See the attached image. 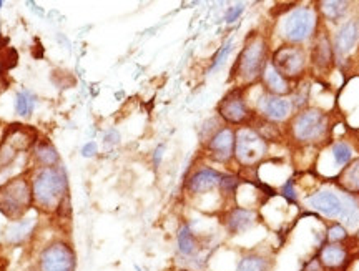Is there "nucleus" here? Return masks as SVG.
Segmentation results:
<instances>
[{
  "label": "nucleus",
  "mask_w": 359,
  "mask_h": 271,
  "mask_svg": "<svg viewBox=\"0 0 359 271\" xmlns=\"http://www.w3.org/2000/svg\"><path fill=\"white\" fill-rule=\"evenodd\" d=\"M269 63V44L268 39L258 32H251L245 40L243 48L238 55L235 67L231 70V80L236 79L241 87L248 88L250 85L259 82L264 69Z\"/></svg>",
  "instance_id": "nucleus-1"
},
{
  "label": "nucleus",
  "mask_w": 359,
  "mask_h": 271,
  "mask_svg": "<svg viewBox=\"0 0 359 271\" xmlns=\"http://www.w3.org/2000/svg\"><path fill=\"white\" fill-rule=\"evenodd\" d=\"M34 205L43 213H53L69 197V182L62 166H43L32 178Z\"/></svg>",
  "instance_id": "nucleus-2"
},
{
  "label": "nucleus",
  "mask_w": 359,
  "mask_h": 271,
  "mask_svg": "<svg viewBox=\"0 0 359 271\" xmlns=\"http://www.w3.org/2000/svg\"><path fill=\"white\" fill-rule=\"evenodd\" d=\"M330 133V117L316 107H306L288 121V135L299 145H316Z\"/></svg>",
  "instance_id": "nucleus-3"
},
{
  "label": "nucleus",
  "mask_w": 359,
  "mask_h": 271,
  "mask_svg": "<svg viewBox=\"0 0 359 271\" xmlns=\"http://www.w3.org/2000/svg\"><path fill=\"white\" fill-rule=\"evenodd\" d=\"M34 206L32 182L19 175L0 185V213L11 221L24 220L27 211Z\"/></svg>",
  "instance_id": "nucleus-4"
},
{
  "label": "nucleus",
  "mask_w": 359,
  "mask_h": 271,
  "mask_svg": "<svg viewBox=\"0 0 359 271\" xmlns=\"http://www.w3.org/2000/svg\"><path fill=\"white\" fill-rule=\"evenodd\" d=\"M275 69L280 74L288 79L291 84L302 82L303 79H306V69H308V53L304 51L302 45H291V44H283L273 52L271 58H269Z\"/></svg>",
  "instance_id": "nucleus-5"
},
{
  "label": "nucleus",
  "mask_w": 359,
  "mask_h": 271,
  "mask_svg": "<svg viewBox=\"0 0 359 271\" xmlns=\"http://www.w3.org/2000/svg\"><path fill=\"white\" fill-rule=\"evenodd\" d=\"M320 24V17L311 6L294 7L283 22V39L286 44L302 45L313 39Z\"/></svg>",
  "instance_id": "nucleus-6"
},
{
  "label": "nucleus",
  "mask_w": 359,
  "mask_h": 271,
  "mask_svg": "<svg viewBox=\"0 0 359 271\" xmlns=\"http://www.w3.org/2000/svg\"><path fill=\"white\" fill-rule=\"evenodd\" d=\"M269 143L251 126H241L235 137V158L241 166H255L268 157Z\"/></svg>",
  "instance_id": "nucleus-7"
},
{
  "label": "nucleus",
  "mask_w": 359,
  "mask_h": 271,
  "mask_svg": "<svg viewBox=\"0 0 359 271\" xmlns=\"http://www.w3.org/2000/svg\"><path fill=\"white\" fill-rule=\"evenodd\" d=\"M245 87H236L228 92L218 103V115L230 125L248 126L257 112L248 107L245 98Z\"/></svg>",
  "instance_id": "nucleus-8"
},
{
  "label": "nucleus",
  "mask_w": 359,
  "mask_h": 271,
  "mask_svg": "<svg viewBox=\"0 0 359 271\" xmlns=\"http://www.w3.org/2000/svg\"><path fill=\"white\" fill-rule=\"evenodd\" d=\"M77 256L69 243L58 240L52 242L40 251L37 260V271H75Z\"/></svg>",
  "instance_id": "nucleus-9"
},
{
  "label": "nucleus",
  "mask_w": 359,
  "mask_h": 271,
  "mask_svg": "<svg viewBox=\"0 0 359 271\" xmlns=\"http://www.w3.org/2000/svg\"><path fill=\"white\" fill-rule=\"evenodd\" d=\"M309 62H311V67L320 75H327L336 65L333 42H331V37L327 35V30L323 27V24H318V29L313 35Z\"/></svg>",
  "instance_id": "nucleus-10"
},
{
  "label": "nucleus",
  "mask_w": 359,
  "mask_h": 271,
  "mask_svg": "<svg viewBox=\"0 0 359 271\" xmlns=\"http://www.w3.org/2000/svg\"><path fill=\"white\" fill-rule=\"evenodd\" d=\"M35 140H37L35 130L25 125H12L2 140V145H0V160L4 164H8L15 158L17 153L29 150L35 143Z\"/></svg>",
  "instance_id": "nucleus-11"
},
{
  "label": "nucleus",
  "mask_w": 359,
  "mask_h": 271,
  "mask_svg": "<svg viewBox=\"0 0 359 271\" xmlns=\"http://www.w3.org/2000/svg\"><path fill=\"white\" fill-rule=\"evenodd\" d=\"M236 130L231 126H219L212 137L206 140V153L217 164H228L235 158Z\"/></svg>",
  "instance_id": "nucleus-12"
},
{
  "label": "nucleus",
  "mask_w": 359,
  "mask_h": 271,
  "mask_svg": "<svg viewBox=\"0 0 359 271\" xmlns=\"http://www.w3.org/2000/svg\"><path fill=\"white\" fill-rule=\"evenodd\" d=\"M257 115L268 121H273V124H283L293 117V105H291L290 98L286 97L263 93L257 102Z\"/></svg>",
  "instance_id": "nucleus-13"
},
{
  "label": "nucleus",
  "mask_w": 359,
  "mask_h": 271,
  "mask_svg": "<svg viewBox=\"0 0 359 271\" xmlns=\"http://www.w3.org/2000/svg\"><path fill=\"white\" fill-rule=\"evenodd\" d=\"M326 271H348L351 263V251L344 243H321L316 251Z\"/></svg>",
  "instance_id": "nucleus-14"
},
{
  "label": "nucleus",
  "mask_w": 359,
  "mask_h": 271,
  "mask_svg": "<svg viewBox=\"0 0 359 271\" xmlns=\"http://www.w3.org/2000/svg\"><path fill=\"white\" fill-rule=\"evenodd\" d=\"M306 205L308 209L318 211L327 218H341L344 213V200L330 190H321V192L309 195L306 198Z\"/></svg>",
  "instance_id": "nucleus-15"
},
{
  "label": "nucleus",
  "mask_w": 359,
  "mask_h": 271,
  "mask_svg": "<svg viewBox=\"0 0 359 271\" xmlns=\"http://www.w3.org/2000/svg\"><path fill=\"white\" fill-rule=\"evenodd\" d=\"M258 215L255 210L243 209V206H233L223 216V223L230 234H241L255 227Z\"/></svg>",
  "instance_id": "nucleus-16"
},
{
  "label": "nucleus",
  "mask_w": 359,
  "mask_h": 271,
  "mask_svg": "<svg viewBox=\"0 0 359 271\" xmlns=\"http://www.w3.org/2000/svg\"><path fill=\"white\" fill-rule=\"evenodd\" d=\"M222 177L223 173H219L218 170L206 166V168H200L195 173H191V177L187 180L185 188L191 195H203V193H210L215 188H218Z\"/></svg>",
  "instance_id": "nucleus-17"
},
{
  "label": "nucleus",
  "mask_w": 359,
  "mask_h": 271,
  "mask_svg": "<svg viewBox=\"0 0 359 271\" xmlns=\"http://www.w3.org/2000/svg\"><path fill=\"white\" fill-rule=\"evenodd\" d=\"M359 40V24L356 20H348L341 25L334 37V57L336 60H343L344 57L349 55V52L353 51L354 45L358 44Z\"/></svg>",
  "instance_id": "nucleus-18"
},
{
  "label": "nucleus",
  "mask_w": 359,
  "mask_h": 271,
  "mask_svg": "<svg viewBox=\"0 0 359 271\" xmlns=\"http://www.w3.org/2000/svg\"><path fill=\"white\" fill-rule=\"evenodd\" d=\"M259 82L263 85L264 93L275 95V97H288V95H293L294 92V84H291L288 79H285L271 63L266 65Z\"/></svg>",
  "instance_id": "nucleus-19"
},
{
  "label": "nucleus",
  "mask_w": 359,
  "mask_h": 271,
  "mask_svg": "<svg viewBox=\"0 0 359 271\" xmlns=\"http://www.w3.org/2000/svg\"><path fill=\"white\" fill-rule=\"evenodd\" d=\"M35 227H37V220L35 218L13 221L11 227L6 230V233H4V240H6L8 245L13 246L22 245V243H25L30 237H32Z\"/></svg>",
  "instance_id": "nucleus-20"
},
{
  "label": "nucleus",
  "mask_w": 359,
  "mask_h": 271,
  "mask_svg": "<svg viewBox=\"0 0 359 271\" xmlns=\"http://www.w3.org/2000/svg\"><path fill=\"white\" fill-rule=\"evenodd\" d=\"M334 183L348 195H359V158H354L339 171Z\"/></svg>",
  "instance_id": "nucleus-21"
},
{
  "label": "nucleus",
  "mask_w": 359,
  "mask_h": 271,
  "mask_svg": "<svg viewBox=\"0 0 359 271\" xmlns=\"http://www.w3.org/2000/svg\"><path fill=\"white\" fill-rule=\"evenodd\" d=\"M275 261L268 255L258 251H250L240 258L236 265V271H273Z\"/></svg>",
  "instance_id": "nucleus-22"
},
{
  "label": "nucleus",
  "mask_w": 359,
  "mask_h": 271,
  "mask_svg": "<svg viewBox=\"0 0 359 271\" xmlns=\"http://www.w3.org/2000/svg\"><path fill=\"white\" fill-rule=\"evenodd\" d=\"M349 8L348 2L343 0H323L318 4V13L321 15V19L330 20V22H339L344 19Z\"/></svg>",
  "instance_id": "nucleus-23"
},
{
  "label": "nucleus",
  "mask_w": 359,
  "mask_h": 271,
  "mask_svg": "<svg viewBox=\"0 0 359 271\" xmlns=\"http://www.w3.org/2000/svg\"><path fill=\"white\" fill-rule=\"evenodd\" d=\"M177 243H178V251L182 253L183 256L196 255V251H198V248H200L198 240H196L195 233L191 232L190 225H183V227L180 228Z\"/></svg>",
  "instance_id": "nucleus-24"
},
{
  "label": "nucleus",
  "mask_w": 359,
  "mask_h": 271,
  "mask_svg": "<svg viewBox=\"0 0 359 271\" xmlns=\"http://www.w3.org/2000/svg\"><path fill=\"white\" fill-rule=\"evenodd\" d=\"M35 161L40 165V168L43 166H57L58 164V153L50 142L42 140L35 148Z\"/></svg>",
  "instance_id": "nucleus-25"
},
{
  "label": "nucleus",
  "mask_w": 359,
  "mask_h": 271,
  "mask_svg": "<svg viewBox=\"0 0 359 271\" xmlns=\"http://www.w3.org/2000/svg\"><path fill=\"white\" fill-rule=\"evenodd\" d=\"M309 82L306 79H303L302 82L294 85V92L291 95V105H293V110H303V108L308 107V98H309Z\"/></svg>",
  "instance_id": "nucleus-26"
},
{
  "label": "nucleus",
  "mask_w": 359,
  "mask_h": 271,
  "mask_svg": "<svg viewBox=\"0 0 359 271\" xmlns=\"http://www.w3.org/2000/svg\"><path fill=\"white\" fill-rule=\"evenodd\" d=\"M35 102L37 98L34 93H30L29 90H22L15 97V112L22 117H29L34 112Z\"/></svg>",
  "instance_id": "nucleus-27"
},
{
  "label": "nucleus",
  "mask_w": 359,
  "mask_h": 271,
  "mask_svg": "<svg viewBox=\"0 0 359 271\" xmlns=\"http://www.w3.org/2000/svg\"><path fill=\"white\" fill-rule=\"evenodd\" d=\"M349 240L348 230L341 223H331L326 230V240L325 243H344Z\"/></svg>",
  "instance_id": "nucleus-28"
},
{
  "label": "nucleus",
  "mask_w": 359,
  "mask_h": 271,
  "mask_svg": "<svg viewBox=\"0 0 359 271\" xmlns=\"http://www.w3.org/2000/svg\"><path fill=\"white\" fill-rule=\"evenodd\" d=\"M333 157H334V161L338 165H348L349 161H351V157H353L351 147H349L348 143H343V142L334 143Z\"/></svg>",
  "instance_id": "nucleus-29"
},
{
  "label": "nucleus",
  "mask_w": 359,
  "mask_h": 271,
  "mask_svg": "<svg viewBox=\"0 0 359 271\" xmlns=\"http://www.w3.org/2000/svg\"><path fill=\"white\" fill-rule=\"evenodd\" d=\"M231 45H233V40H228V42L224 44L222 48H219V51L217 52V55L213 57V62H212V67H210V72L217 70V69H219V67L223 65L224 60H226V57L230 55V52H231V48H233Z\"/></svg>",
  "instance_id": "nucleus-30"
},
{
  "label": "nucleus",
  "mask_w": 359,
  "mask_h": 271,
  "mask_svg": "<svg viewBox=\"0 0 359 271\" xmlns=\"http://www.w3.org/2000/svg\"><path fill=\"white\" fill-rule=\"evenodd\" d=\"M238 185H240V178L235 177V175H223L222 182H219V188H222L223 193H236Z\"/></svg>",
  "instance_id": "nucleus-31"
},
{
  "label": "nucleus",
  "mask_w": 359,
  "mask_h": 271,
  "mask_svg": "<svg viewBox=\"0 0 359 271\" xmlns=\"http://www.w3.org/2000/svg\"><path fill=\"white\" fill-rule=\"evenodd\" d=\"M280 193L281 197H285L290 203H296L298 198H296V192H294V180H288V182L283 185L280 188Z\"/></svg>",
  "instance_id": "nucleus-32"
},
{
  "label": "nucleus",
  "mask_w": 359,
  "mask_h": 271,
  "mask_svg": "<svg viewBox=\"0 0 359 271\" xmlns=\"http://www.w3.org/2000/svg\"><path fill=\"white\" fill-rule=\"evenodd\" d=\"M302 271H326V270H325V266L321 265V261H320V258H318V255H313L311 258L304 261Z\"/></svg>",
  "instance_id": "nucleus-33"
},
{
  "label": "nucleus",
  "mask_w": 359,
  "mask_h": 271,
  "mask_svg": "<svg viewBox=\"0 0 359 271\" xmlns=\"http://www.w3.org/2000/svg\"><path fill=\"white\" fill-rule=\"evenodd\" d=\"M243 11H245L243 4H238V6H235V7H230V8H228L226 15H224V20H226L228 24H233V22L238 20V17L243 13Z\"/></svg>",
  "instance_id": "nucleus-34"
},
{
  "label": "nucleus",
  "mask_w": 359,
  "mask_h": 271,
  "mask_svg": "<svg viewBox=\"0 0 359 271\" xmlns=\"http://www.w3.org/2000/svg\"><path fill=\"white\" fill-rule=\"evenodd\" d=\"M82 153H83V157H93V155H95V153H97V143H95V142L87 143V145L83 147Z\"/></svg>",
  "instance_id": "nucleus-35"
},
{
  "label": "nucleus",
  "mask_w": 359,
  "mask_h": 271,
  "mask_svg": "<svg viewBox=\"0 0 359 271\" xmlns=\"http://www.w3.org/2000/svg\"><path fill=\"white\" fill-rule=\"evenodd\" d=\"M163 150H165V147H163V145H160L158 148H156V152H155V165H156V166L160 165L161 157H163Z\"/></svg>",
  "instance_id": "nucleus-36"
},
{
  "label": "nucleus",
  "mask_w": 359,
  "mask_h": 271,
  "mask_svg": "<svg viewBox=\"0 0 359 271\" xmlns=\"http://www.w3.org/2000/svg\"><path fill=\"white\" fill-rule=\"evenodd\" d=\"M8 87V82H7V80L6 79H4V77L2 75H0V93H2L4 92V90H6Z\"/></svg>",
  "instance_id": "nucleus-37"
},
{
  "label": "nucleus",
  "mask_w": 359,
  "mask_h": 271,
  "mask_svg": "<svg viewBox=\"0 0 359 271\" xmlns=\"http://www.w3.org/2000/svg\"><path fill=\"white\" fill-rule=\"evenodd\" d=\"M4 69H6V67H4V63H2V58H0V75H2Z\"/></svg>",
  "instance_id": "nucleus-38"
},
{
  "label": "nucleus",
  "mask_w": 359,
  "mask_h": 271,
  "mask_svg": "<svg viewBox=\"0 0 359 271\" xmlns=\"http://www.w3.org/2000/svg\"><path fill=\"white\" fill-rule=\"evenodd\" d=\"M356 240H359V230H358V233H356Z\"/></svg>",
  "instance_id": "nucleus-39"
},
{
  "label": "nucleus",
  "mask_w": 359,
  "mask_h": 271,
  "mask_svg": "<svg viewBox=\"0 0 359 271\" xmlns=\"http://www.w3.org/2000/svg\"><path fill=\"white\" fill-rule=\"evenodd\" d=\"M180 271H190V270H180Z\"/></svg>",
  "instance_id": "nucleus-40"
},
{
  "label": "nucleus",
  "mask_w": 359,
  "mask_h": 271,
  "mask_svg": "<svg viewBox=\"0 0 359 271\" xmlns=\"http://www.w3.org/2000/svg\"><path fill=\"white\" fill-rule=\"evenodd\" d=\"M0 8H2V2H0Z\"/></svg>",
  "instance_id": "nucleus-41"
}]
</instances>
